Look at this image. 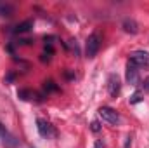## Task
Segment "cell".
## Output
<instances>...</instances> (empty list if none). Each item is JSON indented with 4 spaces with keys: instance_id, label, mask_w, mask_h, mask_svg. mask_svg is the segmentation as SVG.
Listing matches in <instances>:
<instances>
[{
    "instance_id": "cell-1",
    "label": "cell",
    "mask_w": 149,
    "mask_h": 148,
    "mask_svg": "<svg viewBox=\"0 0 149 148\" xmlns=\"http://www.w3.org/2000/svg\"><path fill=\"white\" fill-rule=\"evenodd\" d=\"M101 44H102V35L99 32H94L90 37L87 38V44H85V56L87 58H95V54L99 52L101 49Z\"/></svg>"
},
{
    "instance_id": "cell-2",
    "label": "cell",
    "mask_w": 149,
    "mask_h": 148,
    "mask_svg": "<svg viewBox=\"0 0 149 148\" xmlns=\"http://www.w3.org/2000/svg\"><path fill=\"white\" fill-rule=\"evenodd\" d=\"M128 63L137 68H148L149 66V52L146 51H134L128 56Z\"/></svg>"
},
{
    "instance_id": "cell-3",
    "label": "cell",
    "mask_w": 149,
    "mask_h": 148,
    "mask_svg": "<svg viewBox=\"0 0 149 148\" xmlns=\"http://www.w3.org/2000/svg\"><path fill=\"white\" fill-rule=\"evenodd\" d=\"M99 117L102 120H106L108 124H113V125H116L120 122V113L116 110H113V108H109V106H101L99 108Z\"/></svg>"
},
{
    "instance_id": "cell-4",
    "label": "cell",
    "mask_w": 149,
    "mask_h": 148,
    "mask_svg": "<svg viewBox=\"0 0 149 148\" xmlns=\"http://www.w3.org/2000/svg\"><path fill=\"white\" fill-rule=\"evenodd\" d=\"M37 129H38V132H40V136H43V138H54L57 134L56 129H54V125L50 122L43 120V118H38L37 120Z\"/></svg>"
},
{
    "instance_id": "cell-5",
    "label": "cell",
    "mask_w": 149,
    "mask_h": 148,
    "mask_svg": "<svg viewBox=\"0 0 149 148\" xmlns=\"http://www.w3.org/2000/svg\"><path fill=\"white\" fill-rule=\"evenodd\" d=\"M120 91H121V84H120L118 75H114V73L109 75V78H108V92H109V96L116 98L120 94Z\"/></svg>"
},
{
    "instance_id": "cell-6",
    "label": "cell",
    "mask_w": 149,
    "mask_h": 148,
    "mask_svg": "<svg viewBox=\"0 0 149 148\" xmlns=\"http://www.w3.org/2000/svg\"><path fill=\"white\" fill-rule=\"evenodd\" d=\"M127 82H128L130 85H139V84H141V75H139L137 66H134V65H130V63H128V66H127Z\"/></svg>"
},
{
    "instance_id": "cell-7",
    "label": "cell",
    "mask_w": 149,
    "mask_h": 148,
    "mask_svg": "<svg viewBox=\"0 0 149 148\" xmlns=\"http://www.w3.org/2000/svg\"><path fill=\"white\" fill-rule=\"evenodd\" d=\"M121 26H123V30H125L127 33H132V35L139 33V25H137V21H134V19H130V18H125L123 23H121Z\"/></svg>"
},
{
    "instance_id": "cell-8",
    "label": "cell",
    "mask_w": 149,
    "mask_h": 148,
    "mask_svg": "<svg viewBox=\"0 0 149 148\" xmlns=\"http://www.w3.org/2000/svg\"><path fill=\"white\" fill-rule=\"evenodd\" d=\"M31 28H33V21H31V19H26V21L19 23V25L14 28V33H26V32H30Z\"/></svg>"
},
{
    "instance_id": "cell-9",
    "label": "cell",
    "mask_w": 149,
    "mask_h": 148,
    "mask_svg": "<svg viewBox=\"0 0 149 148\" xmlns=\"http://www.w3.org/2000/svg\"><path fill=\"white\" fill-rule=\"evenodd\" d=\"M33 96H35V92L30 89H19L17 91V98L23 101H30V99H33Z\"/></svg>"
},
{
    "instance_id": "cell-10",
    "label": "cell",
    "mask_w": 149,
    "mask_h": 148,
    "mask_svg": "<svg viewBox=\"0 0 149 148\" xmlns=\"http://www.w3.org/2000/svg\"><path fill=\"white\" fill-rule=\"evenodd\" d=\"M14 7L10 4H0V16H12Z\"/></svg>"
},
{
    "instance_id": "cell-11",
    "label": "cell",
    "mask_w": 149,
    "mask_h": 148,
    "mask_svg": "<svg viewBox=\"0 0 149 148\" xmlns=\"http://www.w3.org/2000/svg\"><path fill=\"white\" fill-rule=\"evenodd\" d=\"M142 99H144L142 92H141V91H137V92H134V94L130 96V105H137V103H141Z\"/></svg>"
},
{
    "instance_id": "cell-12",
    "label": "cell",
    "mask_w": 149,
    "mask_h": 148,
    "mask_svg": "<svg viewBox=\"0 0 149 148\" xmlns=\"http://www.w3.org/2000/svg\"><path fill=\"white\" fill-rule=\"evenodd\" d=\"M43 89H45V92H49V91H59V87H57L52 80H47V82L43 84Z\"/></svg>"
},
{
    "instance_id": "cell-13",
    "label": "cell",
    "mask_w": 149,
    "mask_h": 148,
    "mask_svg": "<svg viewBox=\"0 0 149 148\" xmlns=\"http://www.w3.org/2000/svg\"><path fill=\"white\" fill-rule=\"evenodd\" d=\"M90 129H92V132H99V131H101V124H99L97 120H94V122L90 124Z\"/></svg>"
},
{
    "instance_id": "cell-14",
    "label": "cell",
    "mask_w": 149,
    "mask_h": 148,
    "mask_svg": "<svg viewBox=\"0 0 149 148\" xmlns=\"http://www.w3.org/2000/svg\"><path fill=\"white\" fill-rule=\"evenodd\" d=\"M94 148H104V141L97 140V141H95V147H94Z\"/></svg>"
},
{
    "instance_id": "cell-15",
    "label": "cell",
    "mask_w": 149,
    "mask_h": 148,
    "mask_svg": "<svg viewBox=\"0 0 149 148\" xmlns=\"http://www.w3.org/2000/svg\"><path fill=\"white\" fill-rule=\"evenodd\" d=\"M142 87H144L146 91H149V77L146 78V80H144V82H142Z\"/></svg>"
},
{
    "instance_id": "cell-16",
    "label": "cell",
    "mask_w": 149,
    "mask_h": 148,
    "mask_svg": "<svg viewBox=\"0 0 149 148\" xmlns=\"http://www.w3.org/2000/svg\"><path fill=\"white\" fill-rule=\"evenodd\" d=\"M12 80H14V73H9L7 78H5V82H12Z\"/></svg>"
},
{
    "instance_id": "cell-17",
    "label": "cell",
    "mask_w": 149,
    "mask_h": 148,
    "mask_svg": "<svg viewBox=\"0 0 149 148\" xmlns=\"http://www.w3.org/2000/svg\"><path fill=\"white\" fill-rule=\"evenodd\" d=\"M132 145V138H127V143H125V148H128Z\"/></svg>"
}]
</instances>
